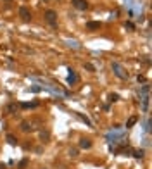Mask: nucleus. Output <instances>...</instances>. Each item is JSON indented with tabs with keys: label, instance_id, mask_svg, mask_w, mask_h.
<instances>
[{
	"label": "nucleus",
	"instance_id": "obj_1",
	"mask_svg": "<svg viewBox=\"0 0 152 169\" xmlns=\"http://www.w3.org/2000/svg\"><path fill=\"white\" fill-rule=\"evenodd\" d=\"M111 67H112L114 74H116L119 79H126V78H128V74L125 73V69H123V66H121L119 62H112V64H111Z\"/></svg>",
	"mask_w": 152,
	"mask_h": 169
},
{
	"label": "nucleus",
	"instance_id": "obj_2",
	"mask_svg": "<svg viewBox=\"0 0 152 169\" xmlns=\"http://www.w3.org/2000/svg\"><path fill=\"white\" fill-rule=\"evenodd\" d=\"M45 19H47L48 24L55 26V24H57V12H55V10H47V12H45Z\"/></svg>",
	"mask_w": 152,
	"mask_h": 169
},
{
	"label": "nucleus",
	"instance_id": "obj_3",
	"mask_svg": "<svg viewBox=\"0 0 152 169\" xmlns=\"http://www.w3.org/2000/svg\"><path fill=\"white\" fill-rule=\"evenodd\" d=\"M19 16H21V19H22V21H26V22H28V21H31V12H29V9H28V7H24V5L19 9Z\"/></svg>",
	"mask_w": 152,
	"mask_h": 169
},
{
	"label": "nucleus",
	"instance_id": "obj_4",
	"mask_svg": "<svg viewBox=\"0 0 152 169\" xmlns=\"http://www.w3.org/2000/svg\"><path fill=\"white\" fill-rule=\"evenodd\" d=\"M73 2V5L78 9V10H87L88 9V2L87 0H71Z\"/></svg>",
	"mask_w": 152,
	"mask_h": 169
},
{
	"label": "nucleus",
	"instance_id": "obj_5",
	"mask_svg": "<svg viewBox=\"0 0 152 169\" xmlns=\"http://www.w3.org/2000/svg\"><path fill=\"white\" fill-rule=\"evenodd\" d=\"M100 26H102L100 21H88L87 22V29L88 31H97V29H100Z\"/></svg>",
	"mask_w": 152,
	"mask_h": 169
},
{
	"label": "nucleus",
	"instance_id": "obj_6",
	"mask_svg": "<svg viewBox=\"0 0 152 169\" xmlns=\"http://www.w3.org/2000/svg\"><path fill=\"white\" fill-rule=\"evenodd\" d=\"M116 130H118V131H114V133L111 131V133H109V135L106 136V138H107V142H118V138H119V136L123 135V131H121L119 128H116Z\"/></svg>",
	"mask_w": 152,
	"mask_h": 169
},
{
	"label": "nucleus",
	"instance_id": "obj_7",
	"mask_svg": "<svg viewBox=\"0 0 152 169\" xmlns=\"http://www.w3.org/2000/svg\"><path fill=\"white\" fill-rule=\"evenodd\" d=\"M78 81V76H76V73L73 71V69H69V74H67V83L69 85H74Z\"/></svg>",
	"mask_w": 152,
	"mask_h": 169
},
{
	"label": "nucleus",
	"instance_id": "obj_8",
	"mask_svg": "<svg viewBox=\"0 0 152 169\" xmlns=\"http://www.w3.org/2000/svg\"><path fill=\"white\" fill-rule=\"evenodd\" d=\"M78 145H80V149H90V147H92V142H90L88 138H81Z\"/></svg>",
	"mask_w": 152,
	"mask_h": 169
},
{
	"label": "nucleus",
	"instance_id": "obj_9",
	"mask_svg": "<svg viewBox=\"0 0 152 169\" xmlns=\"http://www.w3.org/2000/svg\"><path fill=\"white\" fill-rule=\"evenodd\" d=\"M21 130H22L24 133H28V131H31V130H33V126H31V123L22 121V123H21Z\"/></svg>",
	"mask_w": 152,
	"mask_h": 169
},
{
	"label": "nucleus",
	"instance_id": "obj_10",
	"mask_svg": "<svg viewBox=\"0 0 152 169\" xmlns=\"http://www.w3.org/2000/svg\"><path fill=\"white\" fill-rule=\"evenodd\" d=\"M40 140H42V142H48V140H50V133H48L47 130H42V131H40Z\"/></svg>",
	"mask_w": 152,
	"mask_h": 169
},
{
	"label": "nucleus",
	"instance_id": "obj_11",
	"mask_svg": "<svg viewBox=\"0 0 152 169\" xmlns=\"http://www.w3.org/2000/svg\"><path fill=\"white\" fill-rule=\"evenodd\" d=\"M149 92H151V86H149V85H144L142 90H140V98H142V97H147Z\"/></svg>",
	"mask_w": 152,
	"mask_h": 169
},
{
	"label": "nucleus",
	"instance_id": "obj_12",
	"mask_svg": "<svg viewBox=\"0 0 152 169\" xmlns=\"http://www.w3.org/2000/svg\"><path fill=\"white\" fill-rule=\"evenodd\" d=\"M7 143L14 147V145H17V138H16L14 135H7Z\"/></svg>",
	"mask_w": 152,
	"mask_h": 169
},
{
	"label": "nucleus",
	"instance_id": "obj_13",
	"mask_svg": "<svg viewBox=\"0 0 152 169\" xmlns=\"http://www.w3.org/2000/svg\"><path fill=\"white\" fill-rule=\"evenodd\" d=\"M137 121H138V117H137V116H132V117H130V119L126 121V128H132V126H133V124H135Z\"/></svg>",
	"mask_w": 152,
	"mask_h": 169
},
{
	"label": "nucleus",
	"instance_id": "obj_14",
	"mask_svg": "<svg viewBox=\"0 0 152 169\" xmlns=\"http://www.w3.org/2000/svg\"><path fill=\"white\" fill-rule=\"evenodd\" d=\"M133 157H135V159H142V157H144V150H142V149H140V150H135V152H133Z\"/></svg>",
	"mask_w": 152,
	"mask_h": 169
},
{
	"label": "nucleus",
	"instance_id": "obj_15",
	"mask_svg": "<svg viewBox=\"0 0 152 169\" xmlns=\"http://www.w3.org/2000/svg\"><path fill=\"white\" fill-rule=\"evenodd\" d=\"M67 45H69V47H73V48H76V50L80 48V43H78V41H74V40H69V41H67Z\"/></svg>",
	"mask_w": 152,
	"mask_h": 169
},
{
	"label": "nucleus",
	"instance_id": "obj_16",
	"mask_svg": "<svg viewBox=\"0 0 152 169\" xmlns=\"http://www.w3.org/2000/svg\"><path fill=\"white\" fill-rule=\"evenodd\" d=\"M85 69H87V71H90V73H93V71H95V66H93V64H90V62H85Z\"/></svg>",
	"mask_w": 152,
	"mask_h": 169
},
{
	"label": "nucleus",
	"instance_id": "obj_17",
	"mask_svg": "<svg viewBox=\"0 0 152 169\" xmlns=\"http://www.w3.org/2000/svg\"><path fill=\"white\" fill-rule=\"evenodd\" d=\"M26 166H28V159H22V161L17 164V169H24Z\"/></svg>",
	"mask_w": 152,
	"mask_h": 169
},
{
	"label": "nucleus",
	"instance_id": "obj_18",
	"mask_svg": "<svg viewBox=\"0 0 152 169\" xmlns=\"http://www.w3.org/2000/svg\"><path fill=\"white\" fill-rule=\"evenodd\" d=\"M109 100H111V102H118V100H119V95H118V93H111V95H109Z\"/></svg>",
	"mask_w": 152,
	"mask_h": 169
},
{
	"label": "nucleus",
	"instance_id": "obj_19",
	"mask_svg": "<svg viewBox=\"0 0 152 169\" xmlns=\"http://www.w3.org/2000/svg\"><path fill=\"white\" fill-rule=\"evenodd\" d=\"M40 90H42V86H36V85H35V86H29V92H31V93H38Z\"/></svg>",
	"mask_w": 152,
	"mask_h": 169
},
{
	"label": "nucleus",
	"instance_id": "obj_20",
	"mask_svg": "<svg viewBox=\"0 0 152 169\" xmlns=\"http://www.w3.org/2000/svg\"><path fill=\"white\" fill-rule=\"evenodd\" d=\"M144 130L149 133L151 131V117H147V121H145V126H144Z\"/></svg>",
	"mask_w": 152,
	"mask_h": 169
},
{
	"label": "nucleus",
	"instance_id": "obj_21",
	"mask_svg": "<svg viewBox=\"0 0 152 169\" xmlns=\"http://www.w3.org/2000/svg\"><path fill=\"white\" fill-rule=\"evenodd\" d=\"M69 157H78V149H69Z\"/></svg>",
	"mask_w": 152,
	"mask_h": 169
},
{
	"label": "nucleus",
	"instance_id": "obj_22",
	"mask_svg": "<svg viewBox=\"0 0 152 169\" xmlns=\"http://www.w3.org/2000/svg\"><path fill=\"white\" fill-rule=\"evenodd\" d=\"M125 28H126V29H130V31H133V29H135V24H133V22H126V24H125Z\"/></svg>",
	"mask_w": 152,
	"mask_h": 169
},
{
	"label": "nucleus",
	"instance_id": "obj_23",
	"mask_svg": "<svg viewBox=\"0 0 152 169\" xmlns=\"http://www.w3.org/2000/svg\"><path fill=\"white\" fill-rule=\"evenodd\" d=\"M78 116H80V117H81V119H83V121H85V123L88 124V126H92V121H90V119H88L87 116H81V114H78Z\"/></svg>",
	"mask_w": 152,
	"mask_h": 169
},
{
	"label": "nucleus",
	"instance_id": "obj_24",
	"mask_svg": "<svg viewBox=\"0 0 152 169\" xmlns=\"http://www.w3.org/2000/svg\"><path fill=\"white\" fill-rule=\"evenodd\" d=\"M16 109H17V105H16V104H10V105H9V112H14Z\"/></svg>",
	"mask_w": 152,
	"mask_h": 169
},
{
	"label": "nucleus",
	"instance_id": "obj_25",
	"mask_svg": "<svg viewBox=\"0 0 152 169\" xmlns=\"http://www.w3.org/2000/svg\"><path fill=\"white\" fill-rule=\"evenodd\" d=\"M137 79H138V83H144V81H145V78H144V76H140V74H138V78H137Z\"/></svg>",
	"mask_w": 152,
	"mask_h": 169
},
{
	"label": "nucleus",
	"instance_id": "obj_26",
	"mask_svg": "<svg viewBox=\"0 0 152 169\" xmlns=\"http://www.w3.org/2000/svg\"><path fill=\"white\" fill-rule=\"evenodd\" d=\"M0 169H5V164H0Z\"/></svg>",
	"mask_w": 152,
	"mask_h": 169
}]
</instances>
